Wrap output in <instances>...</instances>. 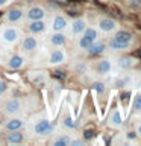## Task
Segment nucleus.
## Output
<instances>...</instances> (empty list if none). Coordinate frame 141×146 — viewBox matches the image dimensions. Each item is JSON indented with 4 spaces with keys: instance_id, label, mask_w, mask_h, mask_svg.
<instances>
[{
    "instance_id": "f257e3e1",
    "label": "nucleus",
    "mask_w": 141,
    "mask_h": 146,
    "mask_svg": "<svg viewBox=\"0 0 141 146\" xmlns=\"http://www.w3.org/2000/svg\"><path fill=\"white\" fill-rule=\"evenodd\" d=\"M135 44V35L127 29H118L106 41V47L112 52H126Z\"/></svg>"
},
{
    "instance_id": "f03ea898",
    "label": "nucleus",
    "mask_w": 141,
    "mask_h": 146,
    "mask_svg": "<svg viewBox=\"0 0 141 146\" xmlns=\"http://www.w3.org/2000/svg\"><path fill=\"white\" fill-rule=\"evenodd\" d=\"M29 131L36 137H50L55 132V126L45 114H38L30 120Z\"/></svg>"
},
{
    "instance_id": "7ed1b4c3",
    "label": "nucleus",
    "mask_w": 141,
    "mask_h": 146,
    "mask_svg": "<svg viewBox=\"0 0 141 146\" xmlns=\"http://www.w3.org/2000/svg\"><path fill=\"white\" fill-rule=\"evenodd\" d=\"M23 36V32L20 27H17L15 25H3L0 27V43L8 46V47H14V46H17L20 43Z\"/></svg>"
},
{
    "instance_id": "20e7f679",
    "label": "nucleus",
    "mask_w": 141,
    "mask_h": 146,
    "mask_svg": "<svg viewBox=\"0 0 141 146\" xmlns=\"http://www.w3.org/2000/svg\"><path fill=\"white\" fill-rule=\"evenodd\" d=\"M96 27L99 29L100 35H112L114 32H117L120 29V25H118V21L115 18L112 17H99L97 21H96Z\"/></svg>"
},
{
    "instance_id": "39448f33",
    "label": "nucleus",
    "mask_w": 141,
    "mask_h": 146,
    "mask_svg": "<svg viewBox=\"0 0 141 146\" xmlns=\"http://www.w3.org/2000/svg\"><path fill=\"white\" fill-rule=\"evenodd\" d=\"M68 59V55L64 47H52V50H49L47 56H45V64L49 67H58L65 64Z\"/></svg>"
},
{
    "instance_id": "423d86ee",
    "label": "nucleus",
    "mask_w": 141,
    "mask_h": 146,
    "mask_svg": "<svg viewBox=\"0 0 141 146\" xmlns=\"http://www.w3.org/2000/svg\"><path fill=\"white\" fill-rule=\"evenodd\" d=\"M45 35V41L50 47H65L68 41L67 31H49Z\"/></svg>"
},
{
    "instance_id": "0eeeda50",
    "label": "nucleus",
    "mask_w": 141,
    "mask_h": 146,
    "mask_svg": "<svg viewBox=\"0 0 141 146\" xmlns=\"http://www.w3.org/2000/svg\"><path fill=\"white\" fill-rule=\"evenodd\" d=\"M26 32L32 35H44L49 32V18L43 20H29L26 21Z\"/></svg>"
},
{
    "instance_id": "6e6552de",
    "label": "nucleus",
    "mask_w": 141,
    "mask_h": 146,
    "mask_svg": "<svg viewBox=\"0 0 141 146\" xmlns=\"http://www.w3.org/2000/svg\"><path fill=\"white\" fill-rule=\"evenodd\" d=\"M18 44H20V49H21L23 53L29 55V53H34V52L38 50L40 40H38V36H36V35L26 34V35L21 36V40H20V43H18Z\"/></svg>"
},
{
    "instance_id": "1a4fd4ad",
    "label": "nucleus",
    "mask_w": 141,
    "mask_h": 146,
    "mask_svg": "<svg viewBox=\"0 0 141 146\" xmlns=\"http://www.w3.org/2000/svg\"><path fill=\"white\" fill-rule=\"evenodd\" d=\"M27 64V56L26 53L23 52H15V53H11L6 59V67L8 70H21V68H24Z\"/></svg>"
},
{
    "instance_id": "9d476101",
    "label": "nucleus",
    "mask_w": 141,
    "mask_h": 146,
    "mask_svg": "<svg viewBox=\"0 0 141 146\" xmlns=\"http://www.w3.org/2000/svg\"><path fill=\"white\" fill-rule=\"evenodd\" d=\"M43 18H49V11L43 5H30L29 8L24 9V20H43Z\"/></svg>"
},
{
    "instance_id": "9b49d317",
    "label": "nucleus",
    "mask_w": 141,
    "mask_h": 146,
    "mask_svg": "<svg viewBox=\"0 0 141 146\" xmlns=\"http://www.w3.org/2000/svg\"><path fill=\"white\" fill-rule=\"evenodd\" d=\"M70 25V18L62 12H56L49 20V31H67Z\"/></svg>"
},
{
    "instance_id": "f8f14e48",
    "label": "nucleus",
    "mask_w": 141,
    "mask_h": 146,
    "mask_svg": "<svg viewBox=\"0 0 141 146\" xmlns=\"http://www.w3.org/2000/svg\"><path fill=\"white\" fill-rule=\"evenodd\" d=\"M86 26H88V20H86L85 17H76V18H73V20H70L67 34L70 38H77V36L85 31Z\"/></svg>"
},
{
    "instance_id": "ddd939ff",
    "label": "nucleus",
    "mask_w": 141,
    "mask_h": 146,
    "mask_svg": "<svg viewBox=\"0 0 141 146\" xmlns=\"http://www.w3.org/2000/svg\"><path fill=\"white\" fill-rule=\"evenodd\" d=\"M3 21L9 25H18L24 21V8L21 6H12L9 8L3 15Z\"/></svg>"
},
{
    "instance_id": "4468645a",
    "label": "nucleus",
    "mask_w": 141,
    "mask_h": 146,
    "mask_svg": "<svg viewBox=\"0 0 141 146\" xmlns=\"http://www.w3.org/2000/svg\"><path fill=\"white\" fill-rule=\"evenodd\" d=\"M23 110H24V104L20 98H11L3 104V114L5 116H18Z\"/></svg>"
},
{
    "instance_id": "2eb2a0df",
    "label": "nucleus",
    "mask_w": 141,
    "mask_h": 146,
    "mask_svg": "<svg viewBox=\"0 0 141 146\" xmlns=\"http://www.w3.org/2000/svg\"><path fill=\"white\" fill-rule=\"evenodd\" d=\"M26 125H27V120L18 114V116H8V119L3 122L2 128L5 132H9V131L23 129V128H26Z\"/></svg>"
},
{
    "instance_id": "dca6fc26",
    "label": "nucleus",
    "mask_w": 141,
    "mask_h": 146,
    "mask_svg": "<svg viewBox=\"0 0 141 146\" xmlns=\"http://www.w3.org/2000/svg\"><path fill=\"white\" fill-rule=\"evenodd\" d=\"M115 68V64L111 58H100L97 59V62L94 64V70L96 73H99V75H109V73H112V70Z\"/></svg>"
},
{
    "instance_id": "f3484780",
    "label": "nucleus",
    "mask_w": 141,
    "mask_h": 146,
    "mask_svg": "<svg viewBox=\"0 0 141 146\" xmlns=\"http://www.w3.org/2000/svg\"><path fill=\"white\" fill-rule=\"evenodd\" d=\"M123 123H125V120H123V116H121L120 110H118V108H112L111 113L108 114L106 125L109 128H112V129H121Z\"/></svg>"
},
{
    "instance_id": "a211bd4d",
    "label": "nucleus",
    "mask_w": 141,
    "mask_h": 146,
    "mask_svg": "<svg viewBox=\"0 0 141 146\" xmlns=\"http://www.w3.org/2000/svg\"><path fill=\"white\" fill-rule=\"evenodd\" d=\"M71 137L65 132H59V134H52V139L49 140V145L52 146H70Z\"/></svg>"
},
{
    "instance_id": "6ab92c4d",
    "label": "nucleus",
    "mask_w": 141,
    "mask_h": 146,
    "mask_svg": "<svg viewBox=\"0 0 141 146\" xmlns=\"http://www.w3.org/2000/svg\"><path fill=\"white\" fill-rule=\"evenodd\" d=\"M106 49H108L106 47V43L102 41V40H97V41H94V43L91 44L88 49H86L85 53H88L90 56H99V55H102Z\"/></svg>"
},
{
    "instance_id": "aec40b11",
    "label": "nucleus",
    "mask_w": 141,
    "mask_h": 146,
    "mask_svg": "<svg viewBox=\"0 0 141 146\" xmlns=\"http://www.w3.org/2000/svg\"><path fill=\"white\" fill-rule=\"evenodd\" d=\"M5 141L8 145H20L24 141V132L23 129H18V131H9L6 137H5Z\"/></svg>"
},
{
    "instance_id": "412c9836",
    "label": "nucleus",
    "mask_w": 141,
    "mask_h": 146,
    "mask_svg": "<svg viewBox=\"0 0 141 146\" xmlns=\"http://www.w3.org/2000/svg\"><path fill=\"white\" fill-rule=\"evenodd\" d=\"M82 36H85L88 41H91V43H94V41H97V40H100V32H99V29L96 26H91V25H88L85 27V31L80 34Z\"/></svg>"
},
{
    "instance_id": "4be33fe9",
    "label": "nucleus",
    "mask_w": 141,
    "mask_h": 146,
    "mask_svg": "<svg viewBox=\"0 0 141 146\" xmlns=\"http://www.w3.org/2000/svg\"><path fill=\"white\" fill-rule=\"evenodd\" d=\"M134 61H135V59L132 56H120V58H117L115 61H114V64H115L117 68L127 70V68H130L132 66H134Z\"/></svg>"
},
{
    "instance_id": "5701e85b",
    "label": "nucleus",
    "mask_w": 141,
    "mask_h": 146,
    "mask_svg": "<svg viewBox=\"0 0 141 146\" xmlns=\"http://www.w3.org/2000/svg\"><path fill=\"white\" fill-rule=\"evenodd\" d=\"M132 110L141 111V94H135V98L132 99Z\"/></svg>"
},
{
    "instance_id": "b1692460",
    "label": "nucleus",
    "mask_w": 141,
    "mask_h": 146,
    "mask_svg": "<svg viewBox=\"0 0 141 146\" xmlns=\"http://www.w3.org/2000/svg\"><path fill=\"white\" fill-rule=\"evenodd\" d=\"M93 90H94L97 94H103V93H105V90H106V87H105L103 82L97 81V82H94V84H93Z\"/></svg>"
},
{
    "instance_id": "393cba45",
    "label": "nucleus",
    "mask_w": 141,
    "mask_h": 146,
    "mask_svg": "<svg viewBox=\"0 0 141 146\" xmlns=\"http://www.w3.org/2000/svg\"><path fill=\"white\" fill-rule=\"evenodd\" d=\"M85 145H86L85 139H77V137L73 139L71 137V140H70V146H85Z\"/></svg>"
},
{
    "instance_id": "a878e982",
    "label": "nucleus",
    "mask_w": 141,
    "mask_h": 146,
    "mask_svg": "<svg viewBox=\"0 0 141 146\" xmlns=\"http://www.w3.org/2000/svg\"><path fill=\"white\" fill-rule=\"evenodd\" d=\"M8 88H9V84H8L5 79H2V78H0V96H3L5 93H6Z\"/></svg>"
},
{
    "instance_id": "bb28decb",
    "label": "nucleus",
    "mask_w": 141,
    "mask_h": 146,
    "mask_svg": "<svg viewBox=\"0 0 141 146\" xmlns=\"http://www.w3.org/2000/svg\"><path fill=\"white\" fill-rule=\"evenodd\" d=\"M38 73H40V75H36V76H32V75H30V79L34 81V82H36V84H41V82H44L45 76H44L43 72H38Z\"/></svg>"
},
{
    "instance_id": "cd10ccee",
    "label": "nucleus",
    "mask_w": 141,
    "mask_h": 146,
    "mask_svg": "<svg viewBox=\"0 0 141 146\" xmlns=\"http://www.w3.org/2000/svg\"><path fill=\"white\" fill-rule=\"evenodd\" d=\"M64 126H67V128H70V129H73V128H74V123L71 122L70 117H65V120H64Z\"/></svg>"
},
{
    "instance_id": "c85d7f7f",
    "label": "nucleus",
    "mask_w": 141,
    "mask_h": 146,
    "mask_svg": "<svg viewBox=\"0 0 141 146\" xmlns=\"http://www.w3.org/2000/svg\"><path fill=\"white\" fill-rule=\"evenodd\" d=\"M86 68H88V67H86V64H85V62H82L80 66L77 67V73H85V72H86Z\"/></svg>"
},
{
    "instance_id": "c756f323",
    "label": "nucleus",
    "mask_w": 141,
    "mask_h": 146,
    "mask_svg": "<svg viewBox=\"0 0 141 146\" xmlns=\"http://www.w3.org/2000/svg\"><path fill=\"white\" fill-rule=\"evenodd\" d=\"M12 0H0V8H6Z\"/></svg>"
},
{
    "instance_id": "7c9ffc66",
    "label": "nucleus",
    "mask_w": 141,
    "mask_h": 146,
    "mask_svg": "<svg viewBox=\"0 0 141 146\" xmlns=\"http://www.w3.org/2000/svg\"><path fill=\"white\" fill-rule=\"evenodd\" d=\"M135 132H136V135L138 137H141V122L136 125V128H135Z\"/></svg>"
}]
</instances>
